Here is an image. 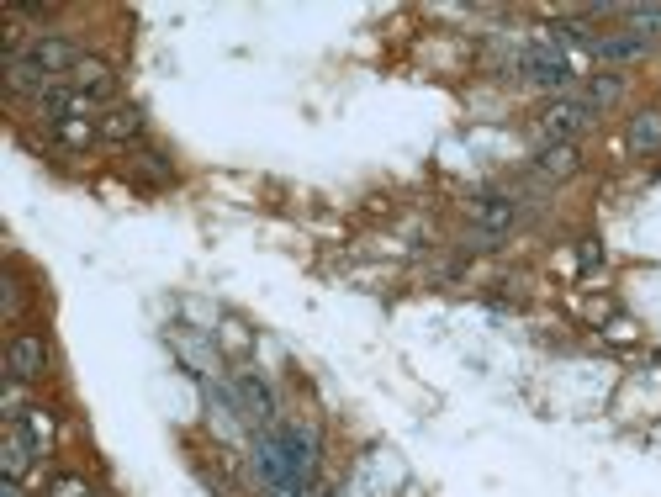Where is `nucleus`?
<instances>
[{
    "label": "nucleus",
    "instance_id": "19",
    "mask_svg": "<svg viewBox=\"0 0 661 497\" xmlns=\"http://www.w3.org/2000/svg\"><path fill=\"white\" fill-rule=\"evenodd\" d=\"M0 497H22V487H16V476H6V482H0Z\"/></svg>",
    "mask_w": 661,
    "mask_h": 497
},
{
    "label": "nucleus",
    "instance_id": "16",
    "mask_svg": "<svg viewBox=\"0 0 661 497\" xmlns=\"http://www.w3.org/2000/svg\"><path fill=\"white\" fill-rule=\"evenodd\" d=\"M244 402H249V418H260V423H270L275 418V408H270V392H265V386L260 381H254V376H244Z\"/></svg>",
    "mask_w": 661,
    "mask_h": 497
},
{
    "label": "nucleus",
    "instance_id": "6",
    "mask_svg": "<svg viewBox=\"0 0 661 497\" xmlns=\"http://www.w3.org/2000/svg\"><path fill=\"white\" fill-rule=\"evenodd\" d=\"M476 228H482L487 238H503L513 223H519V207H513V201L508 196H482V201H476Z\"/></svg>",
    "mask_w": 661,
    "mask_h": 497
},
{
    "label": "nucleus",
    "instance_id": "14",
    "mask_svg": "<svg viewBox=\"0 0 661 497\" xmlns=\"http://www.w3.org/2000/svg\"><path fill=\"white\" fill-rule=\"evenodd\" d=\"M53 133H59V138L69 143V149H85V143H90V138H96V133H101V127H96V122H90V117H69V122H59V127H53Z\"/></svg>",
    "mask_w": 661,
    "mask_h": 497
},
{
    "label": "nucleus",
    "instance_id": "1",
    "mask_svg": "<svg viewBox=\"0 0 661 497\" xmlns=\"http://www.w3.org/2000/svg\"><path fill=\"white\" fill-rule=\"evenodd\" d=\"M587 122H593V106L587 101H550L540 112V133H545V143H572Z\"/></svg>",
    "mask_w": 661,
    "mask_h": 497
},
{
    "label": "nucleus",
    "instance_id": "5",
    "mask_svg": "<svg viewBox=\"0 0 661 497\" xmlns=\"http://www.w3.org/2000/svg\"><path fill=\"white\" fill-rule=\"evenodd\" d=\"M6 85L11 90H22V96H48V90H53V75H48V69L38 64V59H27V53H16V59L6 64Z\"/></svg>",
    "mask_w": 661,
    "mask_h": 497
},
{
    "label": "nucleus",
    "instance_id": "13",
    "mask_svg": "<svg viewBox=\"0 0 661 497\" xmlns=\"http://www.w3.org/2000/svg\"><path fill=\"white\" fill-rule=\"evenodd\" d=\"M630 32L635 38H661V6H630Z\"/></svg>",
    "mask_w": 661,
    "mask_h": 497
},
{
    "label": "nucleus",
    "instance_id": "15",
    "mask_svg": "<svg viewBox=\"0 0 661 497\" xmlns=\"http://www.w3.org/2000/svg\"><path fill=\"white\" fill-rule=\"evenodd\" d=\"M619 90H624V80L619 75H593V85H587V106H609V101H619Z\"/></svg>",
    "mask_w": 661,
    "mask_h": 497
},
{
    "label": "nucleus",
    "instance_id": "4",
    "mask_svg": "<svg viewBox=\"0 0 661 497\" xmlns=\"http://www.w3.org/2000/svg\"><path fill=\"white\" fill-rule=\"evenodd\" d=\"M524 75L535 80L540 90H566L572 85V64H566L561 53H550V48H529L524 53Z\"/></svg>",
    "mask_w": 661,
    "mask_h": 497
},
{
    "label": "nucleus",
    "instance_id": "17",
    "mask_svg": "<svg viewBox=\"0 0 661 497\" xmlns=\"http://www.w3.org/2000/svg\"><path fill=\"white\" fill-rule=\"evenodd\" d=\"M138 164H143V175H149V180H159V186H170V180H175V170H170V159H164V154H143Z\"/></svg>",
    "mask_w": 661,
    "mask_h": 497
},
{
    "label": "nucleus",
    "instance_id": "7",
    "mask_svg": "<svg viewBox=\"0 0 661 497\" xmlns=\"http://www.w3.org/2000/svg\"><path fill=\"white\" fill-rule=\"evenodd\" d=\"M75 90H80L85 101H112V96H117V75H112V69H106L101 59H80Z\"/></svg>",
    "mask_w": 661,
    "mask_h": 497
},
{
    "label": "nucleus",
    "instance_id": "18",
    "mask_svg": "<svg viewBox=\"0 0 661 497\" xmlns=\"http://www.w3.org/2000/svg\"><path fill=\"white\" fill-rule=\"evenodd\" d=\"M53 497H90V487L80 482V476H59V482H53Z\"/></svg>",
    "mask_w": 661,
    "mask_h": 497
},
{
    "label": "nucleus",
    "instance_id": "11",
    "mask_svg": "<svg viewBox=\"0 0 661 497\" xmlns=\"http://www.w3.org/2000/svg\"><path fill=\"white\" fill-rule=\"evenodd\" d=\"M101 138H112V143H127V138H138L143 133V117L133 112V106H112V112H106L101 122Z\"/></svg>",
    "mask_w": 661,
    "mask_h": 497
},
{
    "label": "nucleus",
    "instance_id": "8",
    "mask_svg": "<svg viewBox=\"0 0 661 497\" xmlns=\"http://www.w3.org/2000/svg\"><path fill=\"white\" fill-rule=\"evenodd\" d=\"M43 365H48L43 339H32V334L11 339V376H16V381H38V376H43Z\"/></svg>",
    "mask_w": 661,
    "mask_h": 497
},
{
    "label": "nucleus",
    "instance_id": "10",
    "mask_svg": "<svg viewBox=\"0 0 661 497\" xmlns=\"http://www.w3.org/2000/svg\"><path fill=\"white\" fill-rule=\"evenodd\" d=\"M646 53V38H635V32H619V38H593V59L603 64H630Z\"/></svg>",
    "mask_w": 661,
    "mask_h": 497
},
{
    "label": "nucleus",
    "instance_id": "2",
    "mask_svg": "<svg viewBox=\"0 0 661 497\" xmlns=\"http://www.w3.org/2000/svg\"><path fill=\"white\" fill-rule=\"evenodd\" d=\"M275 439H281V455H286V466H291V482H297V492H307L312 482V434L297 429V423H286V429H275Z\"/></svg>",
    "mask_w": 661,
    "mask_h": 497
},
{
    "label": "nucleus",
    "instance_id": "9",
    "mask_svg": "<svg viewBox=\"0 0 661 497\" xmlns=\"http://www.w3.org/2000/svg\"><path fill=\"white\" fill-rule=\"evenodd\" d=\"M535 170L550 175V180H566V175H577L582 170V159H577V143H545V149L535 154Z\"/></svg>",
    "mask_w": 661,
    "mask_h": 497
},
{
    "label": "nucleus",
    "instance_id": "3",
    "mask_svg": "<svg viewBox=\"0 0 661 497\" xmlns=\"http://www.w3.org/2000/svg\"><path fill=\"white\" fill-rule=\"evenodd\" d=\"M27 59H38L48 75L59 80V75H75V69H80V48L69 43V38H53V32H48V38H32Z\"/></svg>",
    "mask_w": 661,
    "mask_h": 497
},
{
    "label": "nucleus",
    "instance_id": "12",
    "mask_svg": "<svg viewBox=\"0 0 661 497\" xmlns=\"http://www.w3.org/2000/svg\"><path fill=\"white\" fill-rule=\"evenodd\" d=\"M630 149H661V112L630 117Z\"/></svg>",
    "mask_w": 661,
    "mask_h": 497
}]
</instances>
